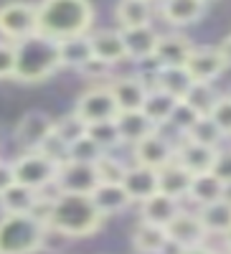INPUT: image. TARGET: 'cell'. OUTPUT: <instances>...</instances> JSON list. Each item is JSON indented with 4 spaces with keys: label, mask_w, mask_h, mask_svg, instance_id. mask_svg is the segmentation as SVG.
Instances as JSON below:
<instances>
[{
    "label": "cell",
    "mask_w": 231,
    "mask_h": 254,
    "mask_svg": "<svg viewBox=\"0 0 231 254\" xmlns=\"http://www.w3.org/2000/svg\"><path fill=\"white\" fill-rule=\"evenodd\" d=\"M49 229L33 214H5L0 219V254H36Z\"/></svg>",
    "instance_id": "cell-4"
},
{
    "label": "cell",
    "mask_w": 231,
    "mask_h": 254,
    "mask_svg": "<svg viewBox=\"0 0 231 254\" xmlns=\"http://www.w3.org/2000/svg\"><path fill=\"white\" fill-rule=\"evenodd\" d=\"M226 186L208 171V173H198L193 176L191 181V190H188V198L198 206H206V203H214V201H221L226 198Z\"/></svg>",
    "instance_id": "cell-30"
},
{
    "label": "cell",
    "mask_w": 231,
    "mask_h": 254,
    "mask_svg": "<svg viewBox=\"0 0 231 254\" xmlns=\"http://www.w3.org/2000/svg\"><path fill=\"white\" fill-rule=\"evenodd\" d=\"M89 46H92L94 61L107 64V66H115V64L127 59L124 41H122V31H115V28L89 31Z\"/></svg>",
    "instance_id": "cell-13"
},
{
    "label": "cell",
    "mask_w": 231,
    "mask_h": 254,
    "mask_svg": "<svg viewBox=\"0 0 231 254\" xmlns=\"http://www.w3.org/2000/svg\"><path fill=\"white\" fill-rule=\"evenodd\" d=\"M38 150L44 153L46 158H51L56 165H64V163L69 160V145H66V142H61V140H58L54 132L44 140V145H41Z\"/></svg>",
    "instance_id": "cell-40"
},
{
    "label": "cell",
    "mask_w": 231,
    "mask_h": 254,
    "mask_svg": "<svg viewBox=\"0 0 231 254\" xmlns=\"http://www.w3.org/2000/svg\"><path fill=\"white\" fill-rule=\"evenodd\" d=\"M87 137H89L94 145H99L104 153L112 150V147H117V145H122V137H119V130H117L115 120L87 125Z\"/></svg>",
    "instance_id": "cell-35"
},
{
    "label": "cell",
    "mask_w": 231,
    "mask_h": 254,
    "mask_svg": "<svg viewBox=\"0 0 231 254\" xmlns=\"http://www.w3.org/2000/svg\"><path fill=\"white\" fill-rule=\"evenodd\" d=\"M198 219L206 229V234H224V231L231 229V201L229 198H221V201H214V203H206V206H198Z\"/></svg>",
    "instance_id": "cell-28"
},
{
    "label": "cell",
    "mask_w": 231,
    "mask_h": 254,
    "mask_svg": "<svg viewBox=\"0 0 231 254\" xmlns=\"http://www.w3.org/2000/svg\"><path fill=\"white\" fill-rule=\"evenodd\" d=\"M89 198L104 219L112 214H119V211H124L132 203L127 190L122 188V183H97V188L89 193Z\"/></svg>",
    "instance_id": "cell-21"
},
{
    "label": "cell",
    "mask_w": 231,
    "mask_h": 254,
    "mask_svg": "<svg viewBox=\"0 0 231 254\" xmlns=\"http://www.w3.org/2000/svg\"><path fill=\"white\" fill-rule=\"evenodd\" d=\"M38 33L51 41H66L87 36L94 23V8L89 0H41L36 3Z\"/></svg>",
    "instance_id": "cell-1"
},
{
    "label": "cell",
    "mask_w": 231,
    "mask_h": 254,
    "mask_svg": "<svg viewBox=\"0 0 231 254\" xmlns=\"http://www.w3.org/2000/svg\"><path fill=\"white\" fill-rule=\"evenodd\" d=\"M92 46H89V33L87 36H74L66 41H58V64L71 69H84L92 61Z\"/></svg>",
    "instance_id": "cell-27"
},
{
    "label": "cell",
    "mask_w": 231,
    "mask_h": 254,
    "mask_svg": "<svg viewBox=\"0 0 231 254\" xmlns=\"http://www.w3.org/2000/svg\"><path fill=\"white\" fill-rule=\"evenodd\" d=\"M15 183V173H13V163L8 160H0V193H5V190Z\"/></svg>",
    "instance_id": "cell-43"
},
{
    "label": "cell",
    "mask_w": 231,
    "mask_h": 254,
    "mask_svg": "<svg viewBox=\"0 0 231 254\" xmlns=\"http://www.w3.org/2000/svg\"><path fill=\"white\" fill-rule=\"evenodd\" d=\"M214 158H216V150L214 147H206V145H198V142H191V140H180L175 145V163L183 165L188 173H208L214 165Z\"/></svg>",
    "instance_id": "cell-18"
},
{
    "label": "cell",
    "mask_w": 231,
    "mask_h": 254,
    "mask_svg": "<svg viewBox=\"0 0 231 254\" xmlns=\"http://www.w3.org/2000/svg\"><path fill=\"white\" fill-rule=\"evenodd\" d=\"M185 69L193 81L214 84V79H219L226 71V61H224L219 46H193L191 56L185 61Z\"/></svg>",
    "instance_id": "cell-10"
},
{
    "label": "cell",
    "mask_w": 231,
    "mask_h": 254,
    "mask_svg": "<svg viewBox=\"0 0 231 254\" xmlns=\"http://www.w3.org/2000/svg\"><path fill=\"white\" fill-rule=\"evenodd\" d=\"M51 132H54V117L41 110L26 112L15 125V140L23 150H38Z\"/></svg>",
    "instance_id": "cell-11"
},
{
    "label": "cell",
    "mask_w": 231,
    "mask_h": 254,
    "mask_svg": "<svg viewBox=\"0 0 231 254\" xmlns=\"http://www.w3.org/2000/svg\"><path fill=\"white\" fill-rule=\"evenodd\" d=\"M219 99H221V94L214 89V84H206V81H193L191 89H188V94L183 97V102L193 112H198L201 117L203 115H211V110L216 107Z\"/></svg>",
    "instance_id": "cell-32"
},
{
    "label": "cell",
    "mask_w": 231,
    "mask_h": 254,
    "mask_svg": "<svg viewBox=\"0 0 231 254\" xmlns=\"http://www.w3.org/2000/svg\"><path fill=\"white\" fill-rule=\"evenodd\" d=\"M74 112L87 122V125H94V122H107V120H115L119 115L117 104L112 99V92L107 87H92L87 89L79 99H76V107Z\"/></svg>",
    "instance_id": "cell-7"
},
{
    "label": "cell",
    "mask_w": 231,
    "mask_h": 254,
    "mask_svg": "<svg viewBox=\"0 0 231 254\" xmlns=\"http://www.w3.org/2000/svg\"><path fill=\"white\" fill-rule=\"evenodd\" d=\"M54 135L61 142L71 145V142H76V140H81L84 135H87V122H84L76 112H69L64 117L54 120Z\"/></svg>",
    "instance_id": "cell-34"
},
{
    "label": "cell",
    "mask_w": 231,
    "mask_h": 254,
    "mask_svg": "<svg viewBox=\"0 0 231 254\" xmlns=\"http://www.w3.org/2000/svg\"><path fill=\"white\" fill-rule=\"evenodd\" d=\"M168 231V242L175 244L178 249H188V247H196V244H203L206 242V229L198 219V214H191V211H183L165 226Z\"/></svg>",
    "instance_id": "cell-12"
},
{
    "label": "cell",
    "mask_w": 231,
    "mask_h": 254,
    "mask_svg": "<svg viewBox=\"0 0 231 254\" xmlns=\"http://www.w3.org/2000/svg\"><path fill=\"white\" fill-rule=\"evenodd\" d=\"M122 188L127 190L132 203H142L150 196L158 193V171L145 165H127V171L122 176Z\"/></svg>",
    "instance_id": "cell-15"
},
{
    "label": "cell",
    "mask_w": 231,
    "mask_h": 254,
    "mask_svg": "<svg viewBox=\"0 0 231 254\" xmlns=\"http://www.w3.org/2000/svg\"><path fill=\"white\" fill-rule=\"evenodd\" d=\"M198 3H203V5H208V3H214V0H198Z\"/></svg>",
    "instance_id": "cell-47"
},
{
    "label": "cell",
    "mask_w": 231,
    "mask_h": 254,
    "mask_svg": "<svg viewBox=\"0 0 231 254\" xmlns=\"http://www.w3.org/2000/svg\"><path fill=\"white\" fill-rule=\"evenodd\" d=\"M132 247L140 254H163L168 247H171V242H168V231L163 226L140 221L132 229Z\"/></svg>",
    "instance_id": "cell-25"
},
{
    "label": "cell",
    "mask_w": 231,
    "mask_h": 254,
    "mask_svg": "<svg viewBox=\"0 0 231 254\" xmlns=\"http://www.w3.org/2000/svg\"><path fill=\"white\" fill-rule=\"evenodd\" d=\"M221 239H224V247H226V252H231V229H229V231H224V234H221Z\"/></svg>",
    "instance_id": "cell-46"
},
{
    "label": "cell",
    "mask_w": 231,
    "mask_h": 254,
    "mask_svg": "<svg viewBox=\"0 0 231 254\" xmlns=\"http://www.w3.org/2000/svg\"><path fill=\"white\" fill-rule=\"evenodd\" d=\"M104 216L97 211L89 196L81 193H56L49 198L46 229L61 237H92L102 229Z\"/></svg>",
    "instance_id": "cell-2"
},
{
    "label": "cell",
    "mask_w": 231,
    "mask_h": 254,
    "mask_svg": "<svg viewBox=\"0 0 231 254\" xmlns=\"http://www.w3.org/2000/svg\"><path fill=\"white\" fill-rule=\"evenodd\" d=\"M153 3H145V0H119L115 15L119 28H140V26H153Z\"/></svg>",
    "instance_id": "cell-26"
},
{
    "label": "cell",
    "mask_w": 231,
    "mask_h": 254,
    "mask_svg": "<svg viewBox=\"0 0 231 254\" xmlns=\"http://www.w3.org/2000/svg\"><path fill=\"white\" fill-rule=\"evenodd\" d=\"M13 173H15V183L28 186L33 190H44L49 186H56L58 165L41 150H26L13 163Z\"/></svg>",
    "instance_id": "cell-5"
},
{
    "label": "cell",
    "mask_w": 231,
    "mask_h": 254,
    "mask_svg": "<svg viewBox=\"0 0 231 254\" xmlns=\"http://www.w3.org/2000/svg\"><path fill=\"white\" fill-rule=\"evenodd\" d=\"M38 198H41V190L13 183L5 193H0V208L5 214H31L38 203Z\"/></svg>",
    "instance_id": "cell-31"
},
{
    "label": "cell",
    "mask_w": 231,
    "mask_h": 254,
    "mask_svg": "<svg viewBox=\"0 0 231 254\" xmlns=\"http://www.w3.org/2000/svg\"><path fill=\"white\" fill-rule=\"evenodd\" d=\"M99 178L94 165L89 163H74L66 160L64 165H58V176H56V190L58 193H81L89 196L92 190L97 188Z\"/></svg>",
    "instance_id": "cell-9"
},
{
    "label": "cell",
    "mask_w": 231,
    "mask_h": 254,
    "mask_svg": "<svg viewBox=\"0 0 231 254\" xmlns=\"http://www.w3.org/2000/svg\"><path fill=\"white\" fill-rule=\"evenodd\" d=\"M38 33L36 23V5L26 0H10V3L0 5V36L8 44H18L28 36Z\"/></svg>",
    "instance_id": "cell-6"
},
{
    "label": "cell",
    "mask_w": 231,
    "mask_h": 254,
    "mask_svg": "<svg viewBox=\"0 0 231 254\" xmlns=\"http://www.w3.org/2000/svg\"><path fill=\"white\" fill-rule=\"evenodd\" d=\"M158 10L168 26L183 28L201 20V15L206 13V5L198 3V0H160Z\"/></svg>",
    "instance_id": "cell-19"
},
{
    "label": "cell",
    "mask_w": 231,
    "mask_h": 254,
    "mask_svg": "<svg viewBox=\"0 0 231 254\" xmlns=\"http://www.w3.org/2000/svg\"><path fill=\"white\" fill-rule=\"evenodd\" d=\"M178 102L180 99H175L171 94H165V92L150 87L148 97H145V102H142V115L148 117L155 127H163V125H168V120H171V115H173Z\"/></svg>",
    "instance_id": "cell-29"
},
{
    "label": "cell",
    "mask_w": 231,
    "mask_h": 254,
    "mask_svg": "<svg viewBox=\"0 0 231 254\" xmlns=\"http://www.w3.org/2000/svg\"><path fill=\"white\" fill-rule=\"evenodd\" d=\"M201 115L198 112H193L188 104L180 99L178 104H175V110H173V115H171V120H168V125L173 127V130H178L180 132V137H185V132L191 130V127L196 125V120H198Z\"/></svg>",
    "instance_id": "cell-38"
},
{
    "label": "cell",
    "mask_w": 231,
    "mask_h": 254,
    "mask_svg": "<svg viewBox=\"0 0 231 254\" xmlns=\"http://www.w3.org/2000/svg\"><path fill=\"white\" fill-rule=\"evenodd\" d=\"M178 254H216L211 247H206V242L203 244H196V247H188V249H178Z\"/></svg>",
    "instance_id": "cell-44"
},
{
    "label": "cell",
    "mask_w": 231,
    "mask_h": 254,
    "mask_svg": "<svg viewBox=\"0 0 231 254\" xmlns=\"http://www.w3.org/2000/svg\"><path fill=\"white\" fill-rule=\"evenodd\" d=\"M185 140H191V142H198V145H206V147H214V150H219L221 142H224V132L216 127V122L203 115L196 120V125L191 127V130L185 132Z\"/></svg>",
    "instance_id": "cell-33"
},
{
    "label": "cell",
    "mask_w": 231,
    "mask_h": 254,
    "mask_svg": "<svg viewBox=\"0 0 231 254\" xmlns=\"http://www.w3.org/2000/svg\"><path fill=\"white\" fill-rule=\"evenodd\" d=\"M145 3H155V0H145Z\"/></svg>",
    "instance_id": "cell-48"
},
{
    "label": "cell",
    "mask_w": 231,
    "mask_h": 254,
    "mask_svg": "<svg viewBox=\"0 0 231 254\" xmlns=\"http://www.w3.org/2000/svg\"><path fill=\"white\" fill-rule=\"evenodd\" d=\"M229 97H231V92H229Z\"/></svg>",
    "instance_id": "cell-50"
},
{
    "label": "cell",
    "mask_w": 231,
    "mask_h": 254,
    "mask_svg": "<svg viewBox=\"0 0 231 254\" xmlns=\"http://www.w3.org/2000/svg\"><path fill=\"white\" fill-rule=\"evenodd\" d=\"M224 254H231V252H224Z\"/></svg>",
    "instance_id": "cell-49"
},
{
    "label": "cell",
    "mask_w": 231,
    "mask_h": 254,
    "mask_svg": "<svg viewBox=\"0 0 231 254\" xmlns=\"http://www.w3.org/2000/svg\"><path fill=\"white\" fill-rule=\"evenodd\" d=\"M107 89L112 92V99L119 112H132V110H142V102L148 97L150 87L140 76H117Z\"/></svg>",
    "instance_id": "cell-14"
},
{
    "label": "cell",
    "mask_w": 231,
    "mask_h": 254,
    "mask_svg": "<svg viewBox=\"0 0 231 254\" xmlns=\"http://www.w3.org/2000/svg\"><path fill=\"white\" fill-rule=\"evenodd\" d=\"M178 214H180V201L165 196V193H155L148 201L140 203V219L145 224H155V226H163V229Z\"/></svg>",
    "instance_id": "cell-22"
},
{
    "label": "cell",
    "mask_w": 231,
    "mask_h": 254,
    "mask_svg": "<svg viewBox=\"0 0 231 254\" xmlns=\"http://www.w3.org/2000/svg\"><path fill=\"white\" fill-rule=\"evenodd\" d=\"M211 173H214L226 188H231V147H219V150H216Z\"/></svg>",
    "instance_id": "cell-41"
},
{
    "label": "cell",
    "mask_w": 231,
    "mask_h": 254,
    "mask_svg": "<svg viewBox=\"0 0 231 254\" xmlns=\"http://www.w3.org/2000/svg\"><path fill=\"white\" fill-rule=\"evenodd\" d=\"M191 84H193V79L185 66H158L155 69L153 87L175 97V99H183L188 94V89H191Z\"/></svg>",
    "instance_id": "cell-24"
},
{
    "label": "cell",
    "mask_w": 231,
    "mask_h": 254,
    "mask_svg": "<svg viewBox=\"0 0 231 254\" xmlns=\"http://www.w3.org/2000/svg\"><path fill=\"white\" fill-rule=\"evenodd\" d=\"M219 51H221V56H224V61H226V66H231V36L221 41Z\"/></svg>",
    "instance_id": "cell-45"
},
{
    "label": "cell",
    "mask_w": 231,
    "mask_h": 254,
    "mask_svg": "<svg viewBox=\"0 0 231 254\" xmlns=\"http://www.w3.org/2000/svg\"><path fill=\"white\" fill-rule=\"evenodd\" d=\"M191 51H193V44H191L188 36H183V33H165L158 41L153 61L158 64V66H185Z\"/></svg>",
    "instance_id": "cell-17"
},
{
    "label": "cell",
    "mask_w": 231,
    "mask_h": 254,
    "mask_svg": "<svg viewBox=\"0 0 231 254\" xmlns=\"http://www.w3.org/2000/svg\"><path fill=\"white\" fill-rule=\"evenodd\" d=\"M94 171H97V178L99 183H122V176L127 171L119 158H115L112 153H104L97 163H94Z\"/></svg>",
    "instance_id": "cell-36"
},
{
    "label": "cell",
    "mask_w": 231,
    "mask_h": 254,
    "mask_svg": "<svg viewBox=\"0 0 231 254\" xmlns=\"http://www.w3.org/2000/svg\"><path fill=\"white\" fill-rule=\"evenodd\" d=\"M122 31V41H124V51H127V59L135 61H153L155 49L160 33L153 26H140V28H119Z\"/></svg>",
    "instance_id": "cell-16"
},
{
    "label": "cell",
    "mask_w": 231,
    "mask_h": 254,
    "mask_svg": "<svg viewBox=\"0 0 231 254\" xmlns=\"http://www.w3.org/2000/svg\"><path fill=\"white\" fill-rule=\"evenodd\" d=\"M208 117L216 122V127L224 132V137H231V97L229 94H221V99L216 102V107L211 110Z\"/></svg>",
    "instance_id": "cell-39"
},
{
    "label": "cell",
    "mask_w": 231,
    "mask_h": 254,
    "mask_svg": "<svg viewBox=\"0 0 231 254\" xmlns=\"http://www.w3.org/2000/svg\"><path fill=\"white\" fill-rule=\"evenodd\" d=\"M15 69V49L8 41H0V79L13 76Z\"/></svg>",
    "instance_id": "cell-42"
},
{
    "label": "cell",
    "mask_w": 231,
    "mask_h": 254,
    "mask_svg": "<svg viewBox=\"0 0 231 254\" xmlns=\"http://www.w3.org/2000/svg\"><path fill=\"white\" fill-rule=\"evenodd\" d=\"M15 49V69L13 79L23 84H38L61 69L58 64V41H51L41 33H33L13 44Z\"/></svg>",
    "instance_id": "cell-3"
},
{
    "label": "cell",
    "mask_w": 231,
    "mask_h": 254,
    "mask_svg": "<svg viewBox=\"0 0 231 254\" xmlns=\"http://www.w3.org/2000/svg\"><path fill=\"white\" fill-rule=\"evenodd\" d=\"M115 125L119 130V137L122 142H130V145H137L140 140H145L148 135H153L158 127L142 115V110H132V112H119L115 117Z\"/></svg>",
    "instance_id": "cell-23"
},
{
    "label": "cell",
    "mask_w": 231,
    "mask_h": 254,
    "mask_svg": "<svg viewBox=\"0 0 231 254\" xmlns=\"http://www.w3.org/2000/svg\"><path fill=\"white\" fill-rule=\"evenodd\" d=\"M191 181H193V173H188L183 165H178L173 160V163L163 165L158 171V193H165L175 201H183V198H188Z\"/></svg>",
    "instance_id": "cell-20"
},
{
    "label": "cell",
    "mask_w": 231,
    "mask_h": 254,
    "mask_svg": "<svg viewBox=\"0 0 231 254\" xmlns=\"http://www.w3.org/2000/svg\"><path fill=\"white\" fill-rule=\"evenodd\" d=\"M102 155H104V150L99 145H94L87 135L69 145V160H74V163H89V165H94Z\"/></svg>",
    "instance_id": "cell-37"
},
{
    "label": "cell",
    "mask_w": 231,
    "mask_h": 254,
    "mask_svg": "<svg viewBox=\"0 0 231 254\" xmlns=\"http://www.w3.org/2000/svg\"><path fill=\"white\" fill-rule=\"evenodd\" d=\"M132 155H135V163L137 165H145V168H153V171H160L163 165L173 163L175 158V142H171V137H165L160 132V127L148 135L145 140H140L137 145H132Z\"/></svg>",
    "instance_id": "cell-8"
}]
</instances>
